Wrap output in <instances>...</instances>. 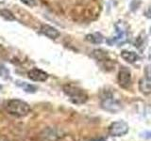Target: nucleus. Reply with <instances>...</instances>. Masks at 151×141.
Instances as JSON below:
<instances>
[{
    "instance_id": "f257e3e1",
    "label": "nucleus",
    "mask_w": 151,
    "mask_h": 141,
    "mask_svg": "<svg viewBox=\"0 0 151 141\" xmlns=\"http://www.w3.org/2000/svg\"><path fill=\"white\" fill-rule=\"evenodd\" d=\"M6 109L11 115L17 118L26 117L31 111L30 105L27 102L22 101L20 99H12L8 101Z\"/></svg>"
},
{
    "instance_id": "f03ea898",
    "label": "nucleus",
    "mask_w": 151,
    "mask_h": 141,
    "mask_svg": "<svg viewBox=\"0 0 151 141\" xmlns=\"http://www.w3.org/2000/svg\"><path fill=\"white\" fill-rule=\"evenodd\" d=\"M63 90L69 100L75 105H82L88 100V94L79 87L72 84H66L63 87Z\"/></svg>"
},
{
    "instance_id": "7ed1b4c3",
    "label": "nucleus",
    "mask_w": 151,
    "mask_h": 141,
    "mask_svg": "<svg viewBox=\"0 0 151 141\" xmlns=\"http://www.w3.org/2000/svg\"><path fill=\"white\" fill-rule=\"evenodd\" d=\"M114 27H115V35L107 41V43H109L111 46L114 45V44L125 43V42L127 41L129 30H127V24L123 21H119L115 24Z\"/></svg>"
},
{
    "instance_id": "20e7f679",
    "label": "nucleus",
    "mask_w": 151,
    "mask_h": 141,
    "mask_svg": "<svg viewBox=\"0 0 151 141\" xmlns=\"http://www.w3.org/2000/svg\"><path fill=\"white\" fill-rule=\"evenodd\" d=\"M101 106L103 109H105L106 111H109V112H111V113L118 112L122 109V105L120 102L113 98V96L111 95V94L104 96L102 98Z\"/></svg>"
},
{
    "instance_id": "39448f33",
    "label": "nucleus",
    "mask_w": 151,
    "mask_h": 141,
    "mask_svg": "<svg viewBox=\"0 0 151 141\" xmlns=\"http://www.w3.org/2000/svg\"><path fill=\"white\" fill-rule=\"evenodd\" d=\"M129 125L127 122L119 120L112 122L109 127V134L111 136H123L127 134L129 132Z\"/></svg>"
},
{
    "instance_id": "423d86ee",
    "label": "nucleus",
    "mask_w": 151,
    "mask_h": 141,
    "mask_svg": "<svg viewBox=\"0 0 151 141\" xmlns=\"http://www.w3.org/2000/svg\"><path fill=\"white\" fill-rule=\"evenodd\" d=\"M118 85L123 88H129L131 85V73L129 68L122 67L120 68L117 74Z\"/></svg>"
},
{
    "instance_id": "0eeeda50",
    "label": "nucleus",
    "mask_w": 151,
    "mask_h": 141,
    "mask_svg": "<svg viewBox=\"0 0 151 141\" xmlns=\"http://www.w3.org/2000/svg\"><path fill=\"white\" fill-rule=\"evenodd\" d=\"M27 77L35 82H45L48 79L49 75L45 70L38 68H33L27 72Z\"/></svg>"
},
{
    "instance_id": "6e6552de",
    "label": "nucleus",
    "mask_w": 151,
    "mask_h": 141,
    "mask_svg": "<svg viewBox=\"0 0 151 141\" xmlns=\"http://www.w3.org/2000/svg\"><path fill=\"white\" fill-rule=\"evenodd\" d=\"M40 32L51 40H56L60 36V32L56 27L47 25V24H42L40 27Z\"/></svg>"
},
{
    "instance_id": "1a4fd4ad",
    "label": "nucleus",
    "mask_w": 151,
    "mask_h": 141,
    "mask_svg": "<svg viewBox=\"0 0 151 141\" xmlns=\"http://www.w3.org/2000/svg\"><path fill=\"white\" fill-rule=\"evenodd\" d=\"M121 58L127 61V63H135L139 59V56L135 52L129 51V50H123L121 52Z\"/></svg>"
},
{
    "instance_id": "9d476101",
    "label": "nucleus",
    "mask_w": 151,
    "mask_h": 141,
    "mask_svg": "<svg viewBox=\"0 0 151 141\" xmlns=\"http://www.w3.org/2000/svg\"><path fill=\"white\" fill-rule=\"evenodd\" d=\"M59 137V135L53 129H46L40 135L42 141H56Z\"/></svg>"
},
{
    "instance_id": "9b49d317",
    "label": "nucleus",
    "mask_w": 151,
    "mask_h": 141,
    "mask_svg": "<svg viewBox=\"0 0 151 141\" xmlns=\"http://www.w3.org/2000/svg\"><path fill=\"white\" fill-rule=\"evenodd\" d=\"M86 41L91 42V43H93V44H99V43H102L105 40V38L102 34L100 33H92V34H88L86 35Z\"/></svg>"
},
{
    "instance_id": "f8f14e48",
    "label": "nucleus",
    "mask_w": 151,
    "mask_h": 141,
    "mask_svg": "<svg viewBox=\"0 0 151 141\" xmlns=\"http://www.w3.org/2000/svg\"><path fill=\"white\" fill-rule=\"evenodd\" d=\"M141 92L145 95H149L151 93V80L148 78H144L140 81L139 84Z\"/></svg>"
},
{
    "instance_id": "ddd939ff",
    "label": "nucleus",
    "mask_w": 151,
    "mask_h": 141,
    "mask_svg": "<svg viewBox=\"0 0 151 141\" xmlns=\"http://www.w3.org/2000/svg\"><path fill=\"white\" fill-rule=\"evenodd\" d=\"M16 85L21 88L24 91L28 92V93H35L37 91V87L34 85L28 84L27 82H23V81H16Z\"/></svg>"
},
{
    "instance_id": "4468645a",
    "label": "nucleus",
    "mask_w": 151,
    "mask_h": 141,
    "mask_svg": "<svg viewBox=\"0 0 151 141\" xmlns=\"http://www.w3.org/2000/svg\"><path fill=\"white\" fill-rule=\"evenodd\" d=\"M93 56H94V58H96L99 61H104L108 58V55L105 51H103L101 49H96L93 52Z\"/></svg>"
},
{
    "instance_id": "2eb2a0df",
    "label": "nucleus",
    "mask_w": 151,
    "mask_h": 141,
    "mask_svg": "<svg viewBox=\"0 0 151 141\" xmlns=\"http://www.w3.org/2000/svg\"><path fill=\"white\" fill-rule=\"evenodd\" d=\"M0 77L5 80L11 79V73H9V69L1 62H0Z\"/></svg>"
},
{
    "instance_id": "dca6fc26",
    "label": "nucleus",
    "mask_w": 151,
    "mask_h": 141,
    "mask_svg": "<svg viewBox=\"0 0 151 141\" xmlns=\"http://www.w3.org/2000/svg\"><path fill=\"white\" fill-rule=\"evenodd\" d=\"M0 15H1L4 19H6L8 21H14L15 17L12 14V12L9 9H0Z\"/></svg>"
},
{
    "instance_id": "f3484780",
    "label": "nucleus",
    "mask_w": 151,
    "mask_h": 141,
    "mask_svg": "<svg viewBox=\"0 0 151 141\" xmlns=\"http://www.w3.org/2000/svg\"><path fill=\"white\" fill-rule=\"evenodd\" d=\"M21 2L28 7H34L36 6V0H21Z\"/></svg>"
},
{
    "instance_id": "a211bd4d",
    "label": "nucleus",
    "mask_w": 151,
    "mask_h": 141,
    "mask_svg": "<svg viewBox=\"0 0 151 141\" xmlns=\"http://www.w3.org/2000/svg\"><path fill=\"white\" fill-rule=\"evenodd\" d=\"M141 136L144 138H147V139H151V131H146L145 133H142Z\"/></svg>"
},
{
    "instance_id": "6ab92c4d",
    "label": "nucleus",
    "mask_w": 151,
    "mask_h": 141,
    "mask_svg": "<svg viewBox=\"0 0 151 141\" xmlns=\"http://www.w3.org/2000/svg\"><path fill=\"white\" fill-rule=\"evenodd\" d=\"M145 16L147 17V18L151 19V6L147 9H146V11L145 12Z\"/></svg>"
},
{
    "instance_id": "aec40b11",
    "label": "nucleus",
    "mask_w": 151,
    "mask_h": 141,
    "mask_svg": "<svg viewBox=\"0 0 151 141\" xmlns=\"http://www.w3.org/2000/svg\"><path fill=\"white\" fill-rule=\"evenodd\" d=\"M94 141H106V140H104V139H97V140H94Z\"/></svg>"
}]
</instances>
